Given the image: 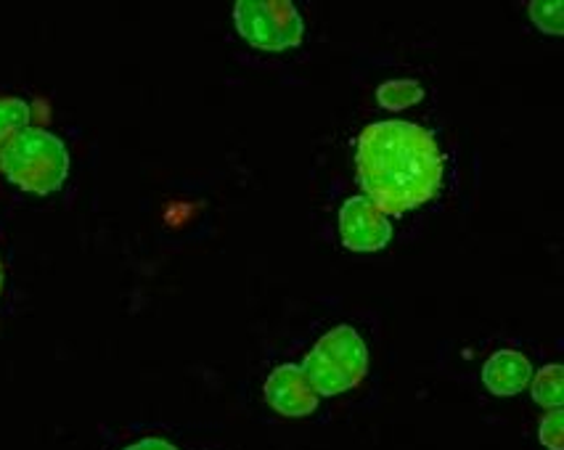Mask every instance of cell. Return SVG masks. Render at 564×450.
Wrapping results in <instances>:
<instances>
[{"instance_id": "14", "label": "cell", "mask_w": 564, "mask_h": 450, "mask_svg": "<svg viewBox=\"0 0 564 450\" xmlns=\"http://www.w3.org/2000/svg\"><path fill=\"white\" fill-rule=\"evenodd\" d=\"M3 282H6V273H3V260H0V292H3Z\"/></svg>"}, {"instance_id": "13", "label": "cell", "mask_w": 564, "mask_h": 450, "mask_svg": "<svg viewBox=\"0 0 564 450\" xmlns=\"http://www.w3.org/2000/svg\"><path fill=\"white\" fill-rule=\"evenodd\" d=\"M122 450H181V448L173 446V442L165 440V437H141V440L130 442V446H124Z\"/></svg>"}, {"instance_id": "4", "label": "cell", "mask_w": 564, "mask_h": 450, "mask_svg": "<svg viewBox=\"0 0 564 450\" xmlns=\"http://www.w3.org/2000/svg\"><path fill=\"white\" fill-rule=\"evenodd\" d=\"M234 22L239 35L262 51L294 48L305 35V19L292 0H239Z\"/></svg>"}, {"instance_id": "2", "label": "cell", "mask_w": 564, "mask_h": 450, "mask_svg": "<svg viewBox=\"0 0 564 450\" xmlns=\"http://www.w3.org/2000/svg\"><path fill=\"white\" fill-rule=\"evenodd\" d=\"M0 169L30 194H51L67 180L69 149L48 128H22L0 146Z\"/></svg>"}, {"instance_id": "10", "label": "cell", "mask_w": 564, "mask_h": 450, "mask_svg": "<svg viewBox=\"0 0 564 450\" xmlns=\"http://www.w3.org/2000/svg\"><path fill=\"white\" fill-rule=\"evenodd\" d=\"M32 120V103L19 96H0V146L17 130L28 128Z\"/></svg>"}, {"instance_id": "6", "label": "cell", "mask_w": 564, "mask_h": 450, "mask_svg": "<svg viewBox=\"0 0 564 450\" xmlns=\"http://www.w3.org/2000/svg\"><path fill=\"white\" fill-rule=\"evenodd\" d=\"M265 400L273 410H279L281 416H311L318 408L321 397L313 384L307 382L305 371L300 369V363H281L275 366L265 380Z\"/></svg>"}, {"instance_id": "9", "label": "cell", "mask_w": 564, "mask_h": 450, "mask_svg": "<svg viewBox=\"0 0 564 450\" xmlns=\"http://www.w3.org/2000/svg\"><path fill=\"white\" fill-rule=\"evenodd\" d=\"M424 99V85L413 77H398V80H384L377 88V101L384 109H405Z\"/></svg>"}, {"instance_id": "8", "label": "cell", "mask_w": 564, "mask_h": 450, "mask_svg": "<svg viewBox=\"0 0 564 450\" xmlns=\"http://www.w3.org/2000/svg\"><path fill=\"white\" fill-rule=\"evenodd\" d=\"M530 393L533 400L541 408L556 410L564 406V369L562 363H549L541 371H533V380H530Z\"/></svg>"}, {"instance_id": "7", "label": "cell", "mask_w": 564, "mask_h": 450, "mask_svg": "<svg viewBox=\"0 0 564 450\" xmlns=\"http://www.w3.org/2000/svg\"><path fill=\"white\" fill-rule=\"evenodd\" d=\"M533 380V363L520 350H496L482 363V384L498 397L520 395Z\"/></svg>"}, {"instance_id": "3", "label": "cell", "mask_w": 564, "mask_h": 450, "mask_svg": "<svg viewBox=\"0 0 564 450\" xmlns=\"http://www.w3.org/2000/svg\"><path fill=\"white\" fill-rule=\"evenodd\" d=\"M300 369L305 371L318 397L343 395L364 382L369 371V348L358 329L347 323L334 326L313 344Z\"/></svg>"}, {"instance_id": "11", "label": "cell", "mask_w": 564, "mask_h": 450, "mask_svg": "<svg viewBox=\"0 0 564 450\" xmlns=\"http://www.w3.org/2000/svg\"><path fill=\"white\" fill-rule=\"evenodd\" d=\"M562 14H564L562 0H533V3H530V19H533L535 28L543 32H554V35H560Z\"/></svg>"}, {"instance_id": "12", "label": "cell", "mask_w": 564, "mask_h": 450, "mask_svg": "<svg viewBox=\"0 0 564 450\" xmlns=\"http://www.w3.org/2000/svg\"><path fill=\"white\" fill-rule=\"evenodd\" d=\"M538 440L543 448L549 450H562L564 448V410H549L538 424Z\"/></svg>"}, {"instance_id": "5", "label": "cell", "mask_w": 564, "mask_h": 450, "mask_svg": "<svg viewBox=\"0 0 564 450\" xmlns=\"http://www.w3.org/2000/svg\"><path fill=\"white\" fill-rule=\"evenodd\" d=\"M343 244L352 252H379L392 241V223L364 194L345 199L339 210Z\"/></svg>"}, {"instance_id": "1", "label": "cell", "mask_w": 564, "mask_h": 450, "mask_svg": "<svg viewBox=\"0 0 564 450\" xmlns=\"http://www.w3.org/2000/svg\"><path fill=\"white\" fill-rule=\"evenodd\" d=\"M356 169L364 197L390 218L437 197L445 154L430 128L409 120H379L360 130Z\"/></svg>"}]
</instances>
